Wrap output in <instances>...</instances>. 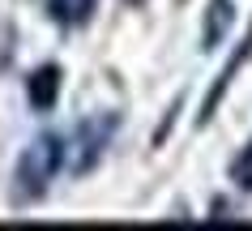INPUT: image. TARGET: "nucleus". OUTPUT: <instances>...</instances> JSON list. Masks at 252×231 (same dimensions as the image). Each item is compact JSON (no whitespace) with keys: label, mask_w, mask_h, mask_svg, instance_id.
Wrapping results in <instances>:
<instances>
[{"label":"nucleus","mask_w":252,"mask_h":231,"mask_svg":"<svg viewBox=\"0 0 252 231\" xmlns=\"http://www.w3.org/2000/svg\"><path fill=\"white\" fill-rule=\"evenodd\" d=\"M64 167V137L56 133H39L22 154H17L13 167V197L17 201H39L43 193L52 189L56 171Z\"/></svg>","instance_id":"f257e3e1"},{"label":"nucleus","mask_w":252,"mask_h":231,"mask_svg":"<svg viewBox=\"0 0 252 231\" xmlns=\"http://www.w3.org/2000/svg\"><path fill=\"white\" fill-rule=\"evenodd\" d=\"M116 124H120V120L111 116V111L81 120L77 133H73V146H64L68 167H73V171H90V167L103 159V150H107V141H111V133H116Z\"/></svg>","instance_id":"f03ea898"},{"label":"nucleus","mask_w":252,"mask_h":231,"mask_svg":"<svg viewBox=\"0 0 252 231\" xmlns=\"http://www.w3.org/2000/svg\"><path fill=\"white\" fill-rule=\"evenodd\" d=\"M248 56H252V30L244 34V39H239V47L231 52V60H226V68H222V73H218V77L210 82V90H205V99H201V116H197V124H210L214 116H218V103L226 99V90H231V82H235V73H239L244 65H248Z\"/></svg>","instance_id":"7ed1b4c3"},{"label":"nucleus","mask_w":252,"mask_h":231,"mask_svg":"<svg viewBox=\"0 0 252 231\" xmlns=\"http://www.w3.org/2000/svg\"><path fill=\"white\" fill-rule=\"evenodd\" d=\"M231 26H235V4L231 0H210L205 4V26H201V47L218 52L222 39L231 34Z\"/></svg>","instance_id":"20e7f679"},{"label":"nucleus","mask_w":252,"mask_h":231,"mask_svg":"<svg viewBox=\"0 0 252 231\" xmlns=\"http://www.w3.org/2000/svg\"><path fill=\"white\" fill-rule=\"evenodd\" d=\"M26 95H30V107H34V111H52L56 99H60V68H56V65L34 68L30 82H26Z\"/></svg>","instance_id":"39448f33"},{"label":"nucleus","mask_w":252,"mask_h":231,"mask_svg":"<svg viewBox=\"0 0 252 231\" xmlns=\"http://www.w3.org/2000/svg\"><path fill=\"white\" fill-rule=\"evenodd\" d=\"M47 13H52L60 26H81V22H90L94 0H47Z\"/></svg>","instance_id":"423d86ee"},{"label":"nucleus","mask_w":252,"mask_h":231,"mask_svg":"<svg viewBox=\"0 0 252 231\" xmlns=\"http://www.w3.org/2000/svg\"><path fill=\"white\" fill-rule=\"evenodd\" d=\"M124 4H146V0H124Z\"/></svg>","instance_id":"0eeeda50"}]
</instances>
